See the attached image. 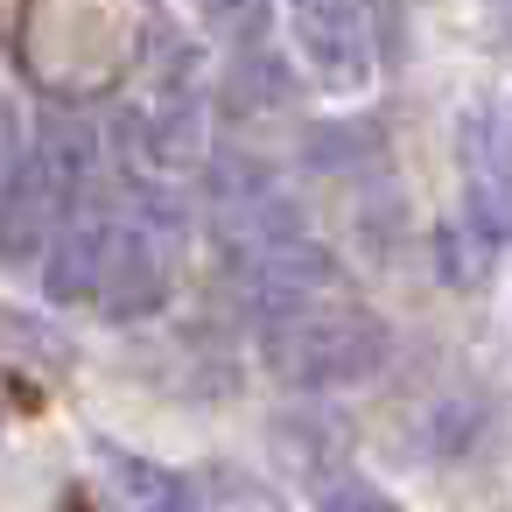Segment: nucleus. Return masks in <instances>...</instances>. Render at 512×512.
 <instances>
[{
	"label": "nucleus",
	"instance_id": "8",
	"mask_svg": "<svg viewBox=\"0 0 512 512\" xmlns=\"http://www.w3.org/2000/svg\"><path fill=\"white\" fill-rule=\"evenodd\" d=\"M15 155H22V113H15V99H8V92H0V190H8Z\"/></svg>",
	"mask_w": 512,
	"mask_h": 512
},
{
	"label": "nucleus",
	"instance_id": "2",
	"mask_svg": "<svg viewBox=\"0 0 512 512\" xmlns=\"http://www.w3.org/2000/svg\"><path fill=\"white\" fill-rule=\"evenodd\" d=\"M267 365L288 379V386H309V393H330V386H358L386 365V323L358 302H323L309 316H288V323H267Z\"/></svg>",
	"mask_w": 512,
	"mask_h": 512
},
{
	"label": "nucleus",
	"instance_id": "9",
	"mask_svg": "<svg viewBox=\"0 0 512 512\" xmlns=\"http://www.w3.org/2000/svg\"><path fill=\"white\" fill-rule=\"evenodd\" d=\"M218 22H232L239 36H260L267 29V0H218Z\"/></svg>",
	"mask_w": 512,
	"mask_h": 512
},
{
	"label": "nucleus",
	"instance_id": "3",
	"mask_svg": "<svg viewBox=\"0 0 512 512\" xmlns=\"http://www.w3.org/2000/svg\"><path fill=\"white\" fill-rule=\"evenodd\" d=\"M288 43L302 71L330 99H358L372 85V8L365 0H281Z\"/></svg>",
	"mask_w": 512,
	"mask_h": 512
},
{
	"label": "nucleus",
	"instance_id": "1",
	"mask_svg": "<svg viewBox=\"0 0 512 512\" xmlns=\"http://www.w3.org/2000/svg\"><path fill=\"white\" fill-rule=\"evenodd\" d=\"M99 148L85 120H43L36 141L15 155L8 190H0V267H36L50 232L92 197Z\"/></svg>",
	"mask_w": 512,
	"mask_h": 512
},
{
	"label": "nucleus",
	"instance_id": "6",
	"mask_svg": "<svg viewBox=\"0 0 512 512\" xmlns=\"http://www.w3.org/2000/svg\"><path fill=\"white\" fill-rule=\"evenodd\" d=\"M99 470H106V484H113V498H120L127 512H197V484H190L183 470H169L162 456L99 442Z\"/></svg>",
	"mask_w": 512,
	"mask_h": 512
},
{
	"label": "nucleus",
	"instance_id": "7",
	"mask_svg": "<svg viewBox=\"0 0 512 512\" xmlns=\"http://www.w3.org/2000/svg\"><path fill=\"white\" fill-rule=\"evenodd\" d=\"M316 505L323 512H407L393 491H379L358 470H316Z\"/></svg>",
	"mask_w": 512,
	"mask_h": 512
},
{
	"label": "nucleus",
	"instance_id": "5",
	"mask_svg": "<svg viewBox=\"0 0 512 512\" xmlns=\"http://www.w3.org/2000/svg\"><path fill=\"white\" fill-rule=\"evenodd\" d=\"M106 239H113V204L106 197H85L57 232L50 246L36 253V274H43V295L50 302H92L99 295V267H106Z\"/></svg>",
	"mask_w": 512,
	"mask_h": 512
},
{
	"label": "nucleus",
	"instance_id": "4",
	"mask_svg": "<svg viewBox=\"0 0 512 512\" xmlns=\"http://www.w3.org/2000/svg\"><path fill=\"white\" fill-rule=\"evenodd\" d=\"M337 295H344L337 260H330L316 239H302V232L260 239V246L246 253V309H253L260 330H267V323H288V316H309V309H323V302H337Z\"/></svg>",
	"mask_w": 512,
	"mask_h": 512
}]
</instances>
